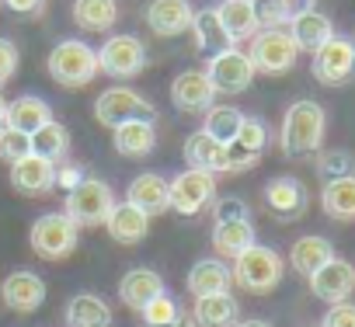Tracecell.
<instances>
[{
    "mask_svg": "<svg viewBox=\"0 0 355 327\" xmlns=\"http://www.w3.org/2000/svg\"><path fill=\"white\" fill-rule=\"evenodd\" d=\"M230 268L220 261V258H202L192 265L189 272V292L192 296H216V292H230Z\"/></svg>",
    "mask_w": 355,
    "mask_h": 327,
    "instance_id": "cell-28",
    "label": "cell"
},
{
    "mask_svg": "<svg viewBox=\"0 0 355 327\" xmlns=\"http://www.w3.org/2000/svg\"><path fill=\"white\" fill-rule=\"evenodd\" d=\"M18 60H21L18 46H15L11 39H0V87H4V84L18 73Z\"/></svg>",
    "mask_w": 355,
    "mask_h": 327,
    "instance_id": "cell-42",
    "label": "cell"
},
{
    "mask_svg": "<svg viewBox=\"0 0 355 327\" xmlns=\"http://www.w3.org/2000/svg\"><path fill=\"white\" fill-rule=\"evenodd\" d=\"M206 77L213 80L216 94H241V91L251 87V80H254V67H251L248 53H241V49L234 46V49H223V53L209 56V63H206Z\"/></svg>",
    "mask_w": 355,
    "mask_h": 327,
    "instance_id": "cell-12",
    "label": "cell"
},
{
    "mask_svg": "<svg viewBox=\"0 0 355 327\" xmlns=\"http://www.w3.org/2000/svg\"><path fill=\"white\" fill-rule=\"evenodd\" d=\"M317 171L324 182L348 178V175H355V157L348 150H324V153H317Z\"/></svg>",
    "mask_w": 355,
    "mask_h": 327,
    "instance_id": "cell-37",
    "label": "cell"
},
{
    "mask_svg": "<svg viewBox=\"0 0 355 327\" xmlns=\"http://www.w3.org/2000/svg\"><path fill=\"white\" fill-rule=\"evenodd\" d=\"M139 313H143L146 327H164V324L182 320V306H178V303H174V296H167V292H160L157 299H150Z\"/></svg>",
    "mask_w": 355,
    "mask_h": 327,
    "instance_id": "cell-38",
    "label": "cell"
},
{
    "mask_svg": "<svg viewBox=\"0 0 355 327\" xmlns=\"http://www.w3.org/2000/svg\"><path fill=\"white\" fill-rule=\"evenodd\" d=\"M143 67H146V46L136 35H108V42L98 49V70L115 80H129L143 73Z\"/></svg>",
    "mask_w": 355,
    "mask_h": 327,
    "instance_id": "cell-9",
    "label": "cell"
},
{
    "mask_svg": "<svg viewBox=\"0 0 355 327\" xmlns=\"http://www.w3.org/2000/svg\"><path fill=\"white\" fill-rule=\"evenodd\" d=\"M192 18H196V11L189 0H150L146 4V25L160 39L185 35L192 28Z\"/></svg>",
    "mask_w": 355,
    "mask_h": 327,
    "instance_id": "cell-15",
    "label": "cell"
},
{
    "mask_svg": "<svg viewBox=\"0 0 355 327\" xmlns=\"http://www.w3.org/2000/svg\"><path fill=\"white\" fill-rule=\"evenodd\" d=\"M67 327H112V310L101 296L94 292H77L70 303H67V313H63Z\"/></svg>",
    "mask_w": 355,
    "mask_h": 327,
    "instance_id": "cell-29",
    "label": "cell"
},
{
    "mask_svg": "<svg viewBox=\"0 0 355 327\" xmlns=\"http://www.w3.org/2000/svg\"><path fill=\"white\" fill-rule=\"evenodd\" d=\"M46 122H53V108L46 105V98L39 94H21L15 101H8V115H4V125L8 129H18L25 136L39 132Z\"/></svg>",
    "mask_w": 355,
    "mask_h": 327,
    "instance_id": "cell-23",
    "label": "cell"
},
{
    "mask_svg": "<svg viewBox=\"0 0 355 327\" xmlns=\"http://www.w3.org/2000/svg\"><path fill=\"white\" fill-rule=\"evenodd\" d=\"M334 258V247H331V240L327 237H317V233H310V237H300L296 244H293V251H289V265L300 272V275H313L320 265H327Z\"/></svg>",
    "mask_w": 355,
    "mask_h": 327,
    "instance_id": "cell-33",
    "label": "cell"
},
{
    "mask_svg": "<svg viewBox=\"0 0 355 327\" xmlns=\"http://www.w3.org/2000/svg\"><path fill=\"white\" fill-rule=\"evenodd\" d=\"M251 4H258V0H251Z\"/></svg>",
    "mask_w": 355,
    "mask_h": 327,
    "instance_id": "cell-49",
    "label": "cell"
},
{
    "mask_svg": "<svg viewBox=\"0 0 355 327\" xmlns=\"http://www.w3.org/2000/svg\"><path fill=\"white\" fill-rule=\"evenodd\" d=\"M0 299L15 313H35L46 303V282L35 272H11L0 285Z\"/></svg>",
    "mask_w": 355,
    "mask_h": 327,
    "instance_id": "cell-18",
    "label": "cell"
},
{
    "mask_svg": "<svg viewBox=\"0 0 355 327\" xmlns=\"http://www.w3.org/2000/svg\"><path fill=\"white\" fill-rule=\"evenodd\" d=\"M251 244H258L251 220H230V223H216V227H213V247H216L220 258H230V261H234V258H241Z\"/></svg>",
    "mask_w": 355,
    "mask_h": 327,
    "instance_id": "cell-31",
    "label": "cell"
},
{
    "mask_svg": "<svg viewBox=\"0 0 355 327\" xmlns=\"http://www.w3.org/2000/svg\"><path fill=\"white\" fill-rule=\"evenodd\" d=\"M320 327H355V303H331Z\"/></svg>",
    "mask_w": 355,
    "mask_h": 327,
    "instance_id": "cell-43",
    "label": "cell"
},
{
    "mask_svg": "<svg viewBox=\"0 0 355 327\" xmlns=\"http://www.w3.org/2000/svg\"><path fill=\"white\" fill-rule=\"evenodd\" d=\"M11 185H15L18 195L39 199V195H46V192L56 188V164H49V160H42V157H35V153H28L25 160L11 164Z\"/></svg>",
    "mask_w": 355,
    "mask_h": 327,
    "instance_id": "cell-17",
    "label": "cell"
},
{
    "mask_svg": "<svg viewBox=\"0 0 355 327\" xmlns=\"http://www.w3.org/2000/svg\"><path fill=\"white\" fill-rule=\"evenodd\" d=\"M94 118L101 125L115 129V125H125V122H153L157 108H153L150 98H143L132 87H108L94 101Z\"/></svg>",
    "mask_w": 355,
    "mask_h": 327,
    "instance_id": "cell-5",
    "label": "cell"
},
{
    "mask_svg": "<svg viewBox=\"0 0 355 327\" xmlns=\"http://www.w3.org/2000/svg\"><path fill=\"white\" fill-rule=\"evenodd\" d=\"M213 216H216V223H230V220H251V213H248V202H244V199H237V195H227V199H220V202L213 206Z\"/></svg>",
    "mask_w": 355,
    "mask_h": 327,
    "instance_id": "cell-41",
    "label": "cell"
},
{
    "mask_svg": "<svg viewBox=\"0 0 355 327\" xmlns=\"http://www.w3.org/2000/svg\"><path fill=\"white\" fill-rule=\"evenodd\" d=\"M125 202H132L136 209H143L146 216H160L164 209H171V195H167V178L153 175V171H143L129 182V192H125Z\"/></svg>",
    "mask_w": 355,
    "mask_h": 327,
    "instance_id": "cell-21",
    "label": "cell"
},
{
    "mask_svg": "<svg viewBox=\"0 0 355 327\" xmlns=\"http://www.w3.org/2000/svg\"><path fill=\"white\" fill-rule=\"evenodd\" d=\"M234 320H237V299L230 292L196 296L192 324H199V327H234Z\"/></svg>",
    "mask_w": 355,
    "mask_h": 327,
    "instance_id": "cell-30",
    "label": "cell"
},
{
    "mask_svg": "<svg viewBox=\"0 0 355 327\" xmlns=\"http://www.w3.org/2000/svg\"><path fill=\"white\" fill-rule=\"evenodd\" d=\"M4 115H8V101L0 98V129H4Z\"/></svg>",
    "mask_w": 355,
    "mask_h": 327,
    "instance_id": "cell-47",
    "label": "cell"
},
{
    "mask_svg": "<svg viewBox=\"0 0 355 327\" xmlns=\"http://www.w3.org/2000/svg\"><path fill=\"white\" fill-rule=\"evenodd\" d=\"M164 292V279L153 268H129L119 282V299L129 310H143L150 299H157Z\"/></svg>",
    "mask_w": 355,
    "mask_h": 327,
    "instance_id": "cell-24",
    "label": "cell"
},
{
    "mask_svg": "<svg viewBox=\"0 0 355 327\" xmlns=\"http://www.w3.org/2000/svg\"><path fill=\"white\" fill-rule=\"evenodd\" d=\"M241 122H244V112H241V108H234V105H213V108H206L202 132H209L213 139H220V143L227 146V143L237 139Z\"/></svg>",
    "mask_w": 355,
    "mask_h": 327,
    "instance_id": "cell-36",
    "label": "cell"
},
{
    "mask_svg": "<svg viewBox=\"0 0 355 327\" xmlns=\"http://www.w3.org/2000/svg\"><path fill=\"white\" fill-rule=\"evenodd\" d=\"M296 56H300V49H296V42L289 39L286 28H261L251 39V49H248L254 73H268V77L289 73L296 67Z\"/></svg>",
    "mask_w": 355,
    "mask_h": 327,
    "instance_id": "cell-7",
    "label": "cell"
},
{
    "mask_svg": "<svg viewBox=\"0 0 355 327\" xmlns=\"http://www.w3.org/2000/svg\"><path fill=\"white\" fill-rule=\"evenodd\" d=\"M105 227H108V237L115 244H125L129 247V244H139L150 233V216L143 209H136L132 202H115L112 213H108V220H105Z\"/></svg>",
    "mask_w": 355,
    "mask_h": 327,
    "instance_id": "cell-22",
    "label": "cell"
},
{
    "mask_svg": "<svg viewBox=\"0 0 355 327\" xmlns=\"http://www.w3.org/2000/svg\"><path fill=\"white\" fill-rule=\"evenodd\" d=\"M112 143H115V153H122L129 160L150 157L157 146V129H153V122H125V125L112 129Z\"/></svg>",
    "mask_w": 355,
    "mask_h": 327,
    "instance_id": "cell-27",
    "label": "cell"
},
{
    "mask_svg": "<svg viewBox=\"0 0 355 327\" xmlns=\"http://www.w3.org/2000/svg\"><path fill=\"white\" fill-rule=\"evenodd\" d=\"M4 4H8L15 15H39V11H42V0H4Z\"/></svg>",
    "mask_w": 355,
    "mask_h": 327,
    "instance_id": "cell-45",
    "label": "cell"
},
{
    "mask_svg": "<svg viewBox=\"0 0 355 327\" xmlns=\"http://www.w3.org/2000/svg\"><path fill=\"white\" fill-rule=\"evenodd\" d=\"M32 153V139L18 129H0V160H8V164H18Z\"/></svg>",
    "mask_w": 355,
    "mask_h": 327,
    "instance_id": "cell-40",
    "label": "cell"
},
{
    "mask_svg": "<svg viewBox=\"0 0 355 327\" xmlns=\"http://www.w3.org/2000/svg\"><path fill=\"white\" fill-rule=\"evenodd\" d=\"M268 125L254 115H244L241 122V132L234 143H227V175H241V171H251L254 164L261 160V153L268 150Z\"/></svg>",
    "mask_w": 355,
    "mask_h": 327,
    "instance_id": "cell-11",
    "label": "cell"
},
{
    "mask_svg": "<svg viewBox=\"0 0 355 327\" xmlns=\"http://www.w3.org/2000/svg\"><path fill=\"white\" fill-rule=\"evenodd\" d=\"M167 195H171V209L182 216H199L213 199H216V175L189 168L174 182H167Z\"/></svg>",
    "mask_w": 355,
    "mask_h": 327,
    "instance_id": "cell-8",
    "label": "cell"
},
{
    "mask_svg": "<svg viewBox=\"0 0 355 327\" xmlns=\"http://www.w3.org/2000/svg\"><path fill=\"white\" fill-rule=\"evenodd\" d=\"M216 18H220V25L227 28V35H230L234 46H237V42H248V39H254V35L261 32L251 0H223V4L216 8Z\"/></svg>",
    "mask_w": 355,
    "mask_h": 327,
    "instance_id": "cell-25",
    "label": "cell"
},
{
    "mask_svg": "<svg viewBox=\"0 0 355 327\" xmlns=\"http://www.w3.org/2000/svg\"><path fill=\"white\" fill-rule=\"evenodd\" d=\"M265 202H268V209L279 216V220H300L303 213H306V188L296 182V178H289V175H279V178H272L268 185H265Z\"/></svg>",
    "mask_w": 355,
    "mask_h": 327,
    "instance_id": "cell-19",
    "label": "cell"
},
{
    "mask_svg": "<svg viewBox=\"0 0 355 327\" xmlns=\"http://www.w3.org/2000/svg\"><path fill=\"white\" fill-rule=\"evenodd\" d=\"M286 32H289V39L296 42L300 53H310V56H313V53L334 35V25H331V18L320 15L317 8H300V11H293Z\"/></svg>",
    "mask_w": 355,
    "mask_h": 327,
    "instance_id": "cell-16",
    "label": "cell"
},
{
    "mask_svg": "<svg viewBox=\"0 0 355 327\" xmlns=\"http://www.w3.org/2000/svg\"><path fill=\"white\" fill-rule=\"evenodd\" d=\"M80 182H84V175H80L77 164H56V188L70 192V188H77Z\"/></svg>",
    "mask_w": 355,
    "mask_h": 327,
    "instance_id": "cell-44",
    "label": "cell"
},
{
    "mask_svg": "<svg viewBox=\"0 0 355 327\" xmlns=\"http://www.w3.org/2000/svg\"><path fill=\"white\" fill-rule=\"evenodd\" d=\"M254 15H258V28H282L293 18V0H258Z\"/></svg>",
    "mask_w": 355,
    "mask_h": 327,
    "instance_id": "cell-39",
    "label": "cell"
},
{
    "mask_svg": "<svg viewBox=\"0 0 355 327\" xmlns=\"http://www.w3.org/2000/svg\"><path fill=\"white\" fill-rule=\"evenodd\" d=\"M112 206H115V192L101 178H84L77 188L67 192L63 213L73 220V227H105Z\"/></svg>",
    "mask_w": 355,
    "mask_h": 327,
    "instance_id": "cell-6",
    "label": "cell"
},
{
    "mask_svg": "<svg viewBox=\"0 0 355 327\" xmlns=\"http://www.w3.org/2000/svg\"><path fill=\"white\" fill-rule=\"evenodd\" d=\"M282 272H286V261L275 247H265V244H251L241 258H234V282L244 289V292H254V296H265L272 292L279 282H282Z\"/></svg>",
    "mask_w": 355,
    "mask_h": 327,
    "instance_id": "cell-2",
    "label": "cell"
},
{
    "mask_svg": "<svg viewBox=\"0 0 355 327\" xmlns=\"http://www.w3.org/2000/svg\"><path fill=\"white\" fill-rule=\"evenodd\" d=\"M119 18L115 0H73V21L84 32H108Z\"/></svg>",
    "mask_w": 355,
    "mask_h": 327,
    "instance_id": "cell-35",
    "label": "cell"
},
{
    "mask_svg": "<svg viewBox=\"0 0 355 327\" xmlns=\"http://www.w3.org/2000/svg\"><path fill=\"white\" fill-rule=\"evenodd\" d=\"M310 292L324 303H345L355 292V268L341 258H331L310 275Z\"/></svg>",
    "mask_w": 355,
    "mask_h": 327,
    "instance_id": "cell-14",
    "label": "cell"
},
{
    "mask_svg": "<svg viewBox=\"0 0 355 327\" xmlns=\"http://www.w3.org/2000/svg\"><path fill=\"white\" fill-rule=\"evenodd\" d=\"M189 32H192V42H196V49H199L202 56H216V53H223V49H234L227 28H223L220 18H216V8H202V11H196Z\"/></svg>",
    "mask_w": 355,
    "mask_h": 327,
    "instance_id": "cell-26",
    "label": "cell"
},
{
    "mask_svg": "<svg viewBox=\"0 0 355 327\" xmlns=\"http://www.w3.org/2000/svg\"><path fill=\"white\" fill-rule=\"evenodd\" d=\"M164 327H192V320H189V324H182V320H174V324H164Z\"/></svg>",
    "mask_w": 355,
    "mask_h": 327,
    "instance_id": "cell-48",
    "label": "cell"
},
{
    "mask_svg": "<svg viewBox=\"0 0 355 327\" xmlns=\"http://www.w3.org/2000/svg\"><path fill=\"white\" fill-rule=\"evenodd\" d=\"M355 73V42L345 35H331L317 53H313V77L327 87L348 84Z\"/></svg>",
    "mask_w": 355,
    "mask_h": 327,
    "instance_id": "cell-10",
    "label": "cell"
},
{
    "mask_svg": "<svg viewBox=\"0 0 355 327\" xmlns=\"http://www.w3.org/2000/svg\"><path fill=\"white\" fill-rule=\"evenodd\" d=\"M77 237H80V227H73L67 213H46L32 223L28 244L42 261H63L77 251Z\"/></svg>",
    "mask_w": 355,
    "mask_h": 327,
    "instance_id": "cell-4",
    "label": "cell"
},
{
    "mask_svg": "<svg viewBox=\"0 0 355 327\" xmlns=\"http://www.w3.org/2000/svg\"><path fill=\"white\" fill-rule=\"evenodd\" d=\"M171 101H174V108L196 115V112H206L216 105V87L206 77V70H182L171 84Z\"/></svg>",
    "mask_w": 355,
    "mask_h": 327,
    "instance_id": "cell-13",
    "label": "cell"
},
{
    "mask_svg": "<svg viewBox=\"0 0 355 327\" xmlns=\"http://www.w3.org/2000/svg\"><path fill=\"white\" fill-rule=\"evenodd\" d=\"M320 206L331 220L338 223H352L355 220V175L348 178H334V182H324V192H320Z\"/></svg>",
    "mask_w": 355,
    "mask_h": 327,
    "instance_id": "cell-32",
    "label": "cell"
},
{
    "mask_svg": "<svg viewBox=\"0 0 355 327\" xmlns=\"http://www.w3.org/2000/svg\"><path fill=\"white\" fill-rule=\"evenodd\" d=\"M324 129H327V115L317 101L303 98L293 101L286 118H282V132H279V146L286 157H310L320 150L324 143Z\"/></svg>",
    "mask_w": 355,
    "mask_h": 327,
    "instance_id": "cell-1",
    "label": "cell"
},
{
    "mask_svg": "<svg viewBox=\"0 0 355 327\" xmlns=\"http://www.w3.org/2000/svg\"><path fill=\"white\" fill-rule=\"evenodd\" d=\"M182 153H185L189 168H199V171H209V175H227V146L202 129H196L185 139Z\"/></svg>",
    "mask_w": 355,
    "mask_h": 327,
    "instance_id": "cell-20",
    "label": "cell"
},
{
    "mask_svg": "<svg viewBox=\"0 0 355 327\" xmlns=\"http://www.w3.org/2000/svg\"><path fill=\"white\" fill-rule=\"evenodd\" d=\"M32 139V153L35 157H42V160H49V164H63L67 160V153H70V129L63 125V122H46L39 132H32L28 136Z\"/></svg>",
    "mask_w": 355,
    "mask_h": 327,
    "instance_id": "cell-34",
    "label": "cell"
},
{
    "mask_svg": "<svg viewBox=\"0 0 355 327\" xmlns=\"http://www.w3.org/2000/svg\"><path fill=\"white\" fill-rule=\"evenodd\" d=\"M49 73L60 87H87L101 70H98V49H91L80 39H63L49 53Z\"/></svg>",
    "mask_w": 355,
    "mask_h": 327,
    "instance_id": "cell-3",
    "label": "cell"
},
{
    "mask_svg": "<svg viewBox=\"0 0 355 327\" xmlns=\"http://www.w3.org/2000/svg\"><path fill=\"white\" fill-rule=\"evenodd\" d=\"M237 327H272V324H268V320H258V317H254V320H241Z\"/></svg>",
    "mask_w": 355,
    "mask_h": 327,
    "instance_id": "cell-46",
    "label": "cell"
}]
</instances>
